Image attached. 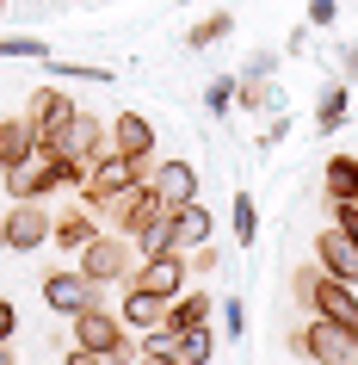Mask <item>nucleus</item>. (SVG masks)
Listing matches in <instances>:
<instances>
[{
  "label": "nucleus",
  "mask_w": 358,
  "mask_h": 365,
  "mask_svg": "<svg viewBox=\"0 0 358 365\" xmlns=\"http://www.w3.org/2000/svg\"><path fill=\"white\" fill-rule=\"evenodd\" d=\"M75 322V341L87 346V353H99L105 365H142V341H136V328H124V316L105 304H87L80 316H68Z\"/></svg>",
  "instance_id": "nucleus-1"
},
{
  "label": "nucleus",
  "mask_w": 358,
  "mask_h": 365,
  "mask_svg": "<svg viewBox=\"0 0 358 365\" xmlns=\"http://www.w3.org/2000/svg\"><path fill=\"white\" fill-rule=\"evenodd\" d=\"M75 267L87 272L93 285H124V279L136 272V242H130V235H117V230H112V235L99 230L93 242L75 254Z\"/></svg>",
  "instance_id": "nucleus-2"
},
{
  "label": "nucleus",
  "mask_w": 358,
  "mask_h": 365,
  "mask_svg": "<svg viewBox=\"0 0 358 365\" xmlns=\"http://www.w3.org/2000/svg\"><path fill=\"white\" fill-rule=\"evenodd\" d=\"M290 346H297L302 359H315V365H358V334L339 328V322H327V316H309V322L290 334Z\"/></svg>",
  "instance_id": "nucleus-3"
},
{
  "label": "nucleus",
  "mask_w": 358,
  "mask_h": 365,
  "mask_svg": "<svg viewBox=\"0 0 358 365\" xmlns=\"http://www.w3.org/2000/svg\"><path fill=\"white\" fill-rule=\"evenodd\" d=\"M75 99L62 87H31V106H25V124L38 136V149H68V124H75Z\"/></svg>",
  "instance_id": "nucleus-4"
},
{
  "label": "nucleus",
  "mask_w": 358,
  "mask_h": 365,
  "mask_svg": "<svg viewBox=\"0 0 358 365\" xmlns=\"http://www.w3.org/2000/svg\"><path fill=\"white\" fill-rule=\"evenodd\" d=\"M142 173H149V168H136L130 155L105 149V155L93 161V168H87V186H80V205H87V211H99L105 198H117V192H130V186H142Z\"/></svg>",
  "instance_id": "nucleus-5"
},
{
  "label": "nucleus",
  "mask_w": 358,
  "mask_h": 365,
  "mask_svg": "<svg viewBox=\"0 0 358 365\" xmlns=\"http://www.w3.org/2000/svg\"><path fill=\"white\" fill-rule=\"evenodd\" d=\"M124 285H142V291H154V297H179V291L191 285V260H186V248H167V254H149V260H136V272L124 279Z\"/></svg>",
  "instance_id": "nucleus-6"
},
{
  "label": "nucleus",
  "mask_w": 358,
  "mask_h": 365,
  "mask_svg": "<svg viewBox=\"0 0 358 365\" xmlns=\"http://www.w3.org/2000/svg\"><path fill=\"white\" fill-rule=\"evenodd\" d=\"M43 304L56 309V316H80L87 304H105V285H93L80 267H56L43 279Z\"/></svg>",
  "instance_id": "nucleus-7"
},
{
  "label": "nucleus",
  "mask_w": 358,
  "mask_h": 365,
  "mask_svg": "<svg viewBox=\"0 0 358 365\" xmlns=\"http://www.w3.org/2000/svg\"><path fill=\"white\" fill-rule=\"evenodd\" d=\"M50 230H56V217L43 211V198H13V205H6V248H13V254L43 248Z\"/></svg>",
  "instance_id": "nucleus-8"
},
{
  "label": "nucleus",
  "mask_w": 358,
  "mask_h": 365,
  "mask_svg": "<svg viewBox=\"0 0 358 365\" xmlns=\"http://www.w3.org/2000/svg\"><path fill=\"white\" fill-rule=\"evenodd\" d=\"M309 316H327V322H339V328L358 334V285H346V279H334V272H315Z\"/></svg>",
  "instance_id": "nucleus-9"
},
{
  "label": "nucleus",
  "mask_w": 358,
  "mask_h": 365,
  "mask_svg": "<svg viewBox=\"0 0 358 365\" xmlns=\"http://www.w3.org/2000/svg\"><path fill=\"white\" fill-rule=\"evenodd\" d=\"M142 186H149L154 205L179 211L186 198H198V168H191V161H154V168L142 173Z\"/></svg>",
  "instance_id": "nucleus-10"
},
{
  "label": "nucleus",
  "mask_w": 358,
  "mask_h": 365,
  "mask_svg": "<svg viewBox=\"0 0 358 365\" xmlns=\"http://www.w3.org/2000/svg\"><path fill=\"white\" fill-rule=\"evenodd\" d=\"M154 143H161V130H154L149 112H117L112 118V149L130 155L136 168H154Z\"/></svg>",
  "instance_id": "nucleus-11"
},
{
  "label": "nucleus",
  "mask_w": 358,
  "mask_h": 365,
  "mask_svg": "<svg viewBox=\"0 0 358 365\" xmlns=\"http://www.w3.org/2000/svg\"><path fill=\"white\" fill-rule=\"evenodd\" d=\"M0 186H6V198H50L56 192L50 186V149H31L25 161L0 168Z\"/></svg>",
  "instance_id": "nucleus-12"
},
{
  "label": "nucleus",
  "mask_w": 358,
  "mask_h": 365,
  "mask_svg": "<svg viewBox=\"0 0 358 365\" xmlns=\"http://www.w3.org/2000/svg\"><path fill=\"white\" fill-rule=\"evenodd\" d=\"M315 267L334 272V279H346V285H358V242H352L346 230H334V223H327V230L315 235Z\"/></svg>",
  "instance_id": "nucleus-13"
},
{
  "label": "nucleus",
  "mask_w": 358,
  "mask_h": 365,
  "mask_svg": "<svg viewBox=\"0 0 358 365\" xmlns=\"http://www.w3.org/2000/svg\"><path fill=\"white\" fill-rule=\"evenodd\" d=\"M117 316H124V328L149 334V328L167 322V297H154V291H142V285H124V297H117Z\"/></svg>",
  "instance_id": "nucleus-14"
},
{
  "label": "nucleus",
  "mask_w": 358,
  "mask_h": 365,
  "mask_svg": "<svg viewBox=\"0 0 358 365\" xmlns=\"http://www.w3.org/2000/svg\"><path fill=\"white\" fill-rule=\"evenodd\" d=\"M105 149H112V124H105L99 112H75V124H68V155L99 161Z\"/></svg>",
  "instance_id": "nucleus-15"
},
{
  "label": "nucleus",
  "mask_w": 358,
  "mask_h": 365,
  "mask_svg": "<svg viewBox=\"0 0 358 365\" xmlns=\"http://www.w3.org/2000/svg\"><path fill=\"white\" fill-rule=\"evenodd\" d=\"M210 235H216V217L204 211V205H198V198H186V205H179V211H173V248H204Z\"/></svg>",
  "instance_id": "nucleus-16"
},
{
  "label": "nucleus",
  "mask_w": 358,
  "mask_h": 365,
  "mask_svg": "<svg viewBox=\"0 0 358 365\" xmlns=\"http://www.w3.org/2000/svg\"><path fill=\"white\" fill-rule=\"evenodd\" d=\"M99 235V217L87 211V205H75V211H62L56 217V230H50V248H62V254H80L87 242Z\"/></svg>",
  "instance_id": "nucleus-17"
},
{
  "label": "nucleus",
  "mask_w": 358,
  "mask_h": 365,
  "mask_svg": "<svg viewBox=\"0 0 358 365\" xmlns=\"http://www.w3.org/2000/svg\"><path fill=\"white\" fill-rule=\"evenodd\" d=\"M210 316H216V297L198 291V285H186V291L167 304V328H198V322H210Z\"/></svg>",
  "instance_id": "nucleus-18"
},
{
  "label": "nucleus",
  "mask_w": 358,
  "mask_h": 365,
  "mask_svg": "<svg viewBox=\"0 0 358 365\" xmlns=\"http://www.w3.org/2000/svg\"><path fill=\"white\" fill-rule=\"evenodd\" d=\"M321 186H327V205H339V198H358V155H327Z\"/></svg>",
  "instance_id": "nucleus-19"
},
{
  "label": "nucleus",
  "mask_w": 358,
  "mask_h": 365,
  "mask_svg": "<svg viewBox=\"0 0 358 365\" xmlns=\"http://www.w3.org/2000/svg\"><path fill=\"white\" fill-rule=\"evenodd\" d=\"M31 149H38V136H31V124H25V112L0 118V168H13V161H25Z\"/></svg>",
  "instance_id": "nucleus-20"
},
{
  "label": "nucleus",
  "mask_w": 358,
  "mask_h": 365,
  "mask_svg": "<svg viewBox=\"0 0 358 365\" xmlns=\"http://www.w3.org/2000/svg\"><path fill=\"white\" fill-rule=\"evenodd\" d=\"M173 353H179V365H210V359H216V328H210V322H198V328H179Z\"/></svg>",
  "instance_id": "nucleus-21"
},
{
  "label": "nucleus",
  "mask_w": 358,
  "mask_h": 365,
  "mask_svg": "<svg viewBox=\"0 0 358 365\" xmlns=\"http://www.w3.org/2000/svg\"><path fill=\"white\" fill-rule=\"evenodd\" d=\"M228 230H235V248H253L260 242V205H253V192L228 198Z\"/></svg>",
  "instance_id": "nucleus-22"
},
{
  "label": "nucleus",
  "mask_w": 358,
  "mask_h": 365,
  "mask_svg": "<svg viewBox=\"0 0 358 365\" xmlns=\"http://www.w3.org/2000/svg\"><path fill=\"white\" fill-rule=\"evenodd\" d=\"M346 112H352V81H339V87H327V93H321V106H315L321 136H334L339 124H346Z\"/></svg>",
  "instance_id": "nucleus-23"
},
{
  "label": "nucleus",
  "mask_w": 358,
  "mask_h": 365,
  "mask_svg": "<svg viewBox=\"0 0 358 365\" xmlns=\"http://www.w3.org/2000/svg\"><path fill=\"white\" fill-rule=\"evenodd\" d=\"M228 31H235V13H228V6L223 13H204V19L186 31V50H210V43H223Z\"/></svg>",
  "instance_id": "nucleus-24"
},
{
  "label": "nucleus",
  "mask_w": 358,
  "mask_h": 365,
  "mask_svg": "<svg viewBox=\"0 0 358 365\" xmlns=\"http://www.w3.org/2000/svg\"><path fill=\"white\" fill-rule=\"evenodd\" d=\"M0 56H13V62H50V38H0Z\"/></svg>",
  "instance_id": "nucleus-25"
},
{
  "label": "nucleus",
  "mask_w": 358,
  "mask_h": 365,
  "mask_svg": "<svg viewBox=\"0 0 358 365\" xmlns=\"http://www.w3.org/2000/svg\"><path fill=\"white\" fill-rule=\"evenodd\" d=\"M50 75H56V81H99V87H105V81H112V68H99V62H62V56H50Z\"/></svg>",
  "instance_id": "nucleus-26"
},
{
  "label": "nucleus",
  "mask_w": 358,
  "mask_h": 365,
  "mask_svg": "<svg viewBox=\"0 0 358 365\" xmlns=\"http://www.w3.org/2000/svg\"><path fill=\"white\" fill-rule=\"evenodd\" d=\"M235 81H241V75H216V81L204 87V112H210V118H223L228 106H235Z\"/></svg>",
  "instance_id": "nucleus-27"
},
{
  "label": "nucleus",
  "mask_w": 358,
  "mask_h": 365,
  "mask_svg": "<svg viewBox=\"0 0 358 365\" xmlns=\"http://www.w3.org/2000/svg\"><path fill=\"white\" fill-rule=\"evenodd\" d=\"M235 106H247V112H272V87H265V81H235Z\"/></svg>",
  "instance_id": "nucleus-28"
},
{
  "label": "nucleus",
  "mask_w": 358,
  "mask_h": 365,
  "mask_svg": "<svg viewBox=\"0 0 358 365\" xmlns=\"http://www.w3.org/2000/svg\"><path fill=\"white\" fill-rule=\"evenodd\" d=\"M334 19H339V0H309V13H302V25H309V31H327Z\"/></svg>",
  "instance_id": "nucleus-29"
},
{
  "label": "nucleus",
  "mask_w": 358,
  "mask_h": 365,
  "mask_svg": "<svg viewBox=\"0 0 358 365\" xmlns=\"http://www.w3.org/2000/svg\"><path fill=\"white\" fill-rule=\"evenodd\" d=\"M186 260H191V279H210V272L223 267V254L210 248V242H204V248H191V254H186Z\"/></svg>",
  "instance_id": "nucleus-30"
},
{
  "label": "nucleus",
  "mask_w": 358,
  "mask_h": 365,
  "mask_svg": "<svg viewBox=\"0 0 358 365\" xmlns=\"http://www.w3.org/2000/svg\"><path fill=\"white\" fill-rule=\"evenodd\" d=\"M223 328H228V341H241V328H247V304H241V297H228V304H223Z\"/></svg>",
  "instance_id": "nucleus-31"
},
{
  "label": "nucleus",
  "mask_w": 358,
  "mask_h": 365,
  "mask_svg": "<svg viewBox=\"0 0 358 365\" xmlns=\"http://www.w3.org/2000/svg\"><path fill=\"white\" fill-rule=\"evenodd\" d=\"M272 68H278V56H272V50H260V56H247L241 81H265V75H272Z\"/></svg>",
  "instance_id": "nucleus-32"
},
{
  "label": "nucleus",
  "mask_w": 358,
  "mask_h": 365,
  "mask_svg": "<svg viewBox=\"0 0 358 365\" xmlns=\"http://www.w3.org/2000/svg\"><path fill=\"white\" fill-rule=\"evenodd\" d=\"M315 272H321V267H302L297 279H290V297H297L302 309H309V291H315Z\"/></svg>",
  "instance_id": "nucleus-33"
},
{
  "label": "nucleus",
  "mask_w": 358,
  "mask_h": 365,
  "mask_svg": "<svg viewBox=\"0 0 358 365\" xmlns=\"http://www.w3.org/2000/svg\"><path fill=\"white\" fill-rule=\"evenodd\" d=\"M0 341H19V309H13V297H0Z\"/></svg>",
  "instance_id": "nucleus-34"
},
{
  "label": "nucleus",
  "mask_w": 358,
  "mask_h": 365,
  "mask_svg": "<svg viewBox=\"0 0 358 365\" xmlns=\"http://www.w3.org/2000/svg\"><path fill=\"white\" fill-rule=\"evenodd\" d=\"M284 136H290V118H284V112H278V118H272V130H265V136H260V149H272V143H284Z\"/></svg>",
  "instance_id": "nucleus-35"
},
{
  "label": "nucleus",
  "mask_w": 358,
  "mask_h": 365,
  "mask_svg": "<svg viewBox=\"0 0 358 365\" xmlns=\"http://www.w3.org/2000/svg\"><path fill=\"white\" fill-rule=\"evenodd\" d=\"M62 365H105V359H99V353H87V346L75 341V346H68V353H62Z\"/></svg>",
  "instance_id": "nucleus-36"
},
{
  "label": "nucleus",
  "mask_w": 358,
  "mask_h": 365,
  "mask_svg": "<svg viewBox=\"0 0 358 365\" xmlns=\"http://www.w3.org/2000/svg\"><path fill=\"white\" fill-rule=\"evenodd\" d=\"M339 68H346V81L358 87V43H346V50H339Z\"/></svg>",
  "instance_id": "nucleus-37"
},
{
  "label": "nucleus",
  "mask_w": 358,
  "mask_h": 365,
  "mask_svg": "<svg viewBox=\"0 0 358 365\" xmlns=\"http://www.w3.org/2000/svg\"><path fill=\"white\" fill-rule=\"evenodd\" d=\"M142 365H179V353H142Z\"/></svg>",
  "instance_id": "nucleus-38"
},
{
  "label": "nucleus",
  "mask_w": 358,
  "mask_h": 365,
  "mask_svg": "<svg viewBox=\"0 0 358 365\" xmlns=\"http://www.w3.org/2000/svg\"><path fill=\"white\" fill-rule=\"evenodd\" d=\"M0 365H19V359H13V341H0Z\"/></svg>",
  "instance_id": "nucleus-39"
},
{
  "label": "nucleus",
  "mask_w": 358,
  "mask_h": 365,
  "mask_svg": "<svg viewBox=\"0 0 358 365\" xmlns=\"http://www.w3.org/2000/svg\"><path fill=\"white\" fill-rule=\"evenodd\" d=\"M0 248H6V211H0Z\"/></svg>",
  "instance_id": "nucleus-40"
},
{
  "label": "nucleus",
  "mask_w": 358,
  "mask_h": 365,
  "mask_svg": "<svg viewBox=\"0 0 358 365\" xmlns=\"http://www.w3.org/2000/svg\"><path fill=\"white\" fill-rule=\"evenodd\" d=\"M0 13H6V0H0Z\"/></svg>",
  "instance_id": "nucleus-41"
},
{
  "label": "nucleus",
  "mask_w": 358,
  "mask_h": 365,
  "mask_svg": "<svg viewBox=\"0 0 358 365\" xmlns=\"http://www.w3.org/2000/svg\"><path fill=\"white\" fill-rule=\"evenodd\" d=\"M179 6H191V0H179Z\"/></svg>",
  "instance_id": "nucleus-42"
}]
</instances>
